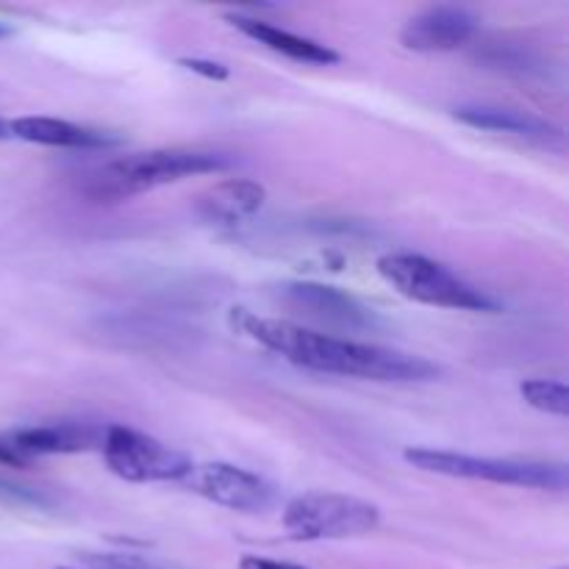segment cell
Masks as SVG:
<instances>
[{"label":"cell","instance_id":"obj_13","mask_svg":"<svg viewBox=\"0 0 569 569\" xmlns=\"http://www.w3.org/2000/svg\"><path fill=\"white\" fill-rule=\"evenodd\" d=\"M11 137L22 139V142L48 144V148H76V150H100L114 148L120 139L111 133L98 131V128L76 126V122L56 120V117H17L9 122Z\"/></svg>","mask_w":569,"mask_h":569},{"label":"cell","instance_id":"obj_3","mask_svg":"<svg viewBox=\"0 0 569 569\" xmlns=\"http://www.w3.org/2000/svg\"><path fill=\"white\" fill-rule=\"evenodd\" d=\"M403 459L417 470L448 478L487 481L498 483V487L545 489V492H565L567 489L565 465H548V461L489 459V456H470L437 448H409L403 450Z\"/></svg>","mask_w":569,"mask_h":569},{"label":"cell","instance_id":"obj_11","mask_svg":"<svg viewBox=\"0 0 569 569\" xmlns=\"http://www.w3.org/2000/svg\"><path fill=\"white\" fill-rule=\"evenodd\" d=\"M226 20L231 22L237 31H242L244 37L253 39V42L264 44V48H270L272 53H281L287 56V59L300 61V64L331 67V64H339V59H342V56H339L337 50L328 48V44L315 42V39L309 37H300V33L283 31V28L272 26V22L256 20V17H248V14H228Z\"/></svg>","mask_w":569,"mask_h":569},{"label":"cell","instance_id":"obj_4","mask_svg":"<svg viewBox=\"0 0 569 569\" xmlns=\"http://www.w3.org/2000/svg\"><path fill=\"white\" fill-rule=\"evenodd\" d=\"M376 270L395 292L415 303L450 311H498L495 300L428 256L387 253L378 259Z\"/></svg>","mask_w":569,"mask_h":569},{"label":"cell","instance_id":"obj_9","mask_svg":"<svg viewBox=\"0 0 569 569\" xmlns=\"http://www.w3.org/2000/svg\"><path fill=\"white\" fill-rule=\"evenodd\" d=\"M103 431L94 426H81V422H50V426L14 428V431H6L3 437L33 465L42 456L83 453V450L100 448Z\"/></svg>","mask_w":569,"mask_h":569},{"label":"cell","instance_id":"obj_17","mask_svg":"<svg viewBox=\"0 0 569 569\" xmlns=\"http://www.w3.org/2000/svg\"><path fill=\"white\" fill-rule=\"evenodd\" d=\"M239 569H309V567L292 565V561L264 559V556H242V559H239Z\"/></svg>","mask_w":569,"mask_h":569},{"label":"cell","instance_id":"obj_6","mask_svg":"<svg viewBox=\"0 0 569 569\" xmlns=\"http://www.w3.org/2000/svg\"><path fill=\"white\" fill-rule=\"evenodd\" d=\"M100 450L106 467L128 483H183L194 467L181 450L126 426L106 428Z\"/></svg>","mask_w":569,"mask_h":569},{"label":"cell","instance_id":"obj_8","mask_svg":"<svg viewBox=\"0 0 569 569\" xmlns=\"http://www.w3.org/2000/svg\"><path fill=\"white\" fill-rule=\"evenodd\" d=\"M478 17L465 6H431L400 28V44L415 53H450L476 37Z\"/></svg>","mask_w":569,"mask_h":569},{"label":"cell","instance_id":"obj_14","mask_svg":"<svg viewBox=\"0 0 569 569\" xmlns=\"http://www.w3.org/2000/svg\"><path fill=\"white\" fill-rule=\"evenodd\" d=\"M456 120L465 126L478 128V131L492 133H511V137L537 139V142H550V139L561 137L556 126L537 114H528L520 109H506V106H461L453 111Z\"/></svg>","mask_w":569,"mask_h":569},{"label":"cell","instance_id":"obj_12","mask_svg":"<svg viewBox=\"0 0 569 569\" xmlns=\"http://www.w3.org/2000/svg\"><path fill=\"white\" fill-rule=\"evenodd\" d=\"M267 189L256 181L244 178H228V181L214 183L198 198V214L209 226L233 228L239 222L250 220L256 211L264 206Z\"/></svg>","mask_w":569,"mask_h":569},{"label":"cell","instance_id":"obj_21","mask_svg":"<svg viewBox=\"0 0 569 569\" xmlns=\"http://www.w3.org/2000/svg\"><path fill=\"white\" fill-rule=\"evenodd\" d=\"M6 137H11V133H9V122L0 120V139H6Z\"/></svg>","mask_w":569,"mask_h":569},{"label":"cell","instance_id":"obj_5","mask_svg":"<svg viewBox=\"0 0 569 569\" xmlns=\"http://www.w3.org/2000/svg\"><path fill=\"white\" fill-rule=\"evenodd\" d=\"M378 522L381 511L376 503L339 492L298 495L283 509V528L298 542L367 537L376 531Z\"/></svg>","mask_w":569,"mask_h":569},{"label":"cell","instance_id":"obj_2","mask_svg":"<svg viewBox=\"0 0 569 569\" xmlns=\"http://www.w3.org/2000/svg\"><path fill=\"white\" fill-rule=\"evenodd\" d=\"M228 167H233V159L211 153V150L159 148L122 156V159L98 167L92 176H87L81 189L92 203H122V200L137 198L150 189L164 187V183L222 172Z\"/></svg>","mask_w":569,"mask_h":569},{"label":"cell","instance_id":"obj_15","mask_svg":"<svg viewBox=\"0 0 569 569\" xmlns=\"http://www.w3.org/2000/svg\"><path fill=\"white\" fill-rule=\"evenodd\" d=\"M520 395L528 406L553 417L569 415V389L561 381H548V378H528L520 383Z\"/></svg>","mask_w":569,"mask_h":569},{"label":"cell","instance_id":"obj_1","mask_svg":"<svg viewBox=\"0 0 569 569\" xmlns=\"http://www.w3.org/2000/svg\"><path fill=\"white\" fill-rule=\"evenodd\" d=\"M231 322L233 331L244 333L261 348L272 350L289 365L303 367V370L378 383H420L433 381L439 376V367L422 356L331 337V333L303 328L292 320L256 317L248 309H233Z\"/></svg>","mask_w":569,"mask_h":569},{"label":"cell","instance_id":"obj_18","mask_svg":"<svg viewBox=\"0 0 569 569\" xmlns=\"http://www.w3.org/2000/svg\"><path fill=\"white\" fill-rule=\"evenodd\" d=\"M0 465L14 467V470H28V467H31V461H28L26 456H22L20 450H17L14 445H11L9 439L0 433Z\"/></svg>","mask_w":569,"mask_h":569},{"label":"cell","instance_id":"obj_10","mask_svg":"<svg viewBox=\"0 0 569 569\" xmlns=\"http://www.w3.org/2000/svg\"><path fill=\"white\" fill-rule=\"evenodd\" d=\"M283 300L295 309H303L309 315L322 317L328 322H339L348 328L372 326V309H367L359 298L337 287H326V283H287L281 289Z\"/></svg>","mask_w":569,"mask_h":569},{"label":"cell","instance_id":"obj_16","mask_svg":"<svg viewBox=\"0 0 569 569\" xmlns=\"http://www.w3.org/2000/svg\"><path fill=\"white\" fill-rule=\"evenodd\" d=\"M178 67L194 72V76L209 78V81H228V76H231L226 64L211 59H200V56H183V59H178Z\"/></svg>","mask_w":569,"mask_h":569},{"label":"cell","instance_id":"obj_19","mask_svg":"<svg viewBox=\"0 0 569 569\" xmlns=\"http://www.w3.org/2000/svg\"><path fill=\"white\" fill-rule=\"evenodd\" d=\"M56 569H117V567H109V565H100V561H92L89 567H56Z\"/></svg>","mask_w":569,"mask_h":569},{"label":"cell","instance_id":"obj_7","mask_svg":"<svg viewBox=\"0 0 569 569\" xmlns=\"http://www.w3.org/2000/svg\"><path fill=\"white\" fill-rule=\"evenodd\" d=\"M189 489L222 509L239 511V515H259L276 503V489L259 478L256 472L242 470L226 461H211V465H194L187 476Z\"/></svg>","mask_w":569,"mask_h":569},{"label":"cell","instance_id":"obj_20","mask_svg":"<svg viewBox=\"0 0 569 569\" xmlns=\"http://www.w3.org/2000/svg\"><path fill=\"white\" fill-rule=\"evenodd\" d=\"M11 33H14V28H11L9 22H0V39H9Z\"/></svg>","mask_w":569,"mask_h":569}]
</instances>
